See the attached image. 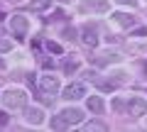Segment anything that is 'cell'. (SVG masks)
I'll return each mask as SVG.
<instances>
[{
	"instance_id": "cell-2",
	"label": "cell",
	"mask_w": 147,
	"mask_h": 132,
	"mask_svg": "<svg viewBox=\"0 0 147 132\" xmlns=\"http://www.w3.org/2000/svg\"><path fill=\"white\" fill-rule=\"evenodd\" d=\"M3 105L7 110H20V108L27 105V93L22 88H7L3 93Z\"/></svg>"
},
{
	"instance_id": "cell-18",
	"label": "cell",
	"mask_w": 147,
	"mask_h": 132,
	"mask_svg": "<svg viewBox=\"0 0 147 132\" xmlns=\"http://www.w3.org/2000/svg\"><path fill=\"white\" fill-rule=\"evenodd\" d=\"M118 3H120V5H130V7L135 5V0H118Z\"/></svg>"
},
{
	"instance_id": "cell-12",
	"label": "cell",
	"mask_w": 147,
	"mask_h": 132,
	"mask_svg": "<svg viewBox=\"0 0 147 132\" xmlns=\"http://www.w3.org/2000/svg\"><path fill=\"white\" fill-rule=\"evenodd\" d=\"M27 7H30L32 12H44V10H49V7H52V0H32Z\"/></svg>"
},
{
	"instance_id": "cell-20",
	"label": "cell",
	"mask_w": 147,
	"mask_h": 132,
	"mask_svg": "<svg viewBox=\"0 0 147 132\" xmlns=\"http://www.w3.org/2000/svg\"><path fill=\"white\" fill-rule=\"evenodd\" d=\"M10 3H20V0H10Z\"/></svg>"
},
{
	"instance_id": "cell-5",
	"label": "cell",
	"mask_w": 147,
	"mask_h": 132,
	"mask_svg": "<svg viewBox=\"0 0 147 132\" xmlns=\"http://www.w3.org/2000/svg\"><path fill=\"white\" fill-rule=\"evenodd\" d=\"M127 113H130L132 117H142V115H147V101H145V98H140V95L130 98V101H127Z\"/></svg>"
},
{
	"instance_id": "cell-8",
	"label": "cell",
	"mask_w": 147,
	"mask_h": 132,
	"mask_svg": "<svg viewBox=\"0 0 147 132\" xmlns=\"http://www.w3.org/2000/svg\"><path fill=\"white\" fill-rule=\"evenodd\" d=\"M25 120L30 122V125H42L44 113L39 110V108H27V110H25Z\"/></svg>"
},
{
	"instance_id": "cell-10",
	"label": "cell",
	"mask_w": 147,
	"mask_h": 132,
	"mask_svg": "<svg viewBox=\"0 0 147 132\" xmlns=\"http://www.w3.org/2000/svg\"><path fill=\"white\" fill-rule=\"evenodd\" d=\"M81 42H84L86 47H96V44H98V37H96V27H91V25H86V27H84V37H81Z\"/></svg>"
},
{
	"instance_id": "cell-7",
	"label": "cell",
	"mask_w": 147,
	"mask_h": 132,
	"mask_svg": "<svg viewBox=\"0 0 147 132\" xmlns=\"http://www.w3.org/2000/svg\"><path fill=\"white\" fill-rule=\"evenodd\" d=\"M86 95V86L84 83H69L64 88V98L66 101H76V98H84Z\"/></svg>"
},
{
	"instance_id": "cell-6",
	"label": "cell",
	"mask_w": 147,
	"mask_h": 132,
	"mask_svg": "<svg viewBox=\"0 0 147 132\" xmlns=\"http://www.w3.org/2000/svg\"><path fill=\"white\" fill-rule=\"evenodd\" d=\"M108 0H81V10L86 12H108Z\"/></svg>"
},
{
	"instance_id": "cell-19",
	"label": "cell",
	"mask_w": 147,
	"mask_h": 132,
	"mask_svg": "<svg viewBox=\"0 0 147 132\" xmlns=\"http://www.w3.org/2000/svg\"><path fill=\"white\" fill-rule=\"evenodd\" d=\"M3 66H5V64H3V61H0V69H3Z\"/></svg>"
},
{
	"instance_id": "cell-21",
	"label": "cell",
	"mask_w": 147,
	"mask_h": 132,
	"mask_svg": "<svg viewBox=\"0 0 147 132\" xmlns=\"http://www.w3.org/2000/svg\"><path fill=\"white\" fill-rule=\"evenodd\" d=\"M0 37H3V29H0Z\"/></svg>"
},
{
	"instance_id": "cell-16",
	"label": "cell",
	"mask_w": 147,
	"mask_h": 132,
	"mask_svg": "<svg viewBox=\"0 0 147 132\" xmlns=\"http://www.w3.org/2000/svg\"><path fill=\"white\" fill-rule=\"evenodd\" d=\"M98 86H100V90H115V86H118V83H108V81H100Z\"/></svg>"
},
{
	"instance_id": "cell-13",
	"label": "cell",
	"mask_w": 147,
	"mask_h": 132,
	"mask_svg": "<svg viewBox=\"0 0 147 132\" xmlns=\"http://www.w3.org/2000/svg\"><path fill=\"white\" fill-rule=\"evenodd\" d=\"M64 71H66V74L79 71V61H71V59H69V61H64Z\"/></svg>"
},
{
	"instance_id": "cell-3",
	"label": "cell",
	"mask_w": 147,
	"mask_h": 132,
	"mask_svg": "<svg viewBox=\"0 0 147 132\" xmlns=\"http://www.w3.org/2000/svg\"><path fill=\"white\" fill-rule=\"evenodd\" d=\"M39 90H42L44 103H49L54 95H57V90H59V81H57V76H42V78H39Z\"/></svg>"
},
{
	"instance_id": "cell-9",
	"label": "cell",
	"mask_w": 147,
	"mask_h": 132,
	"mask_svg": "<svg viewBox=\"0 0 147 132\" xmlns=\"http://www.w3.org/2000/svg\"><path fill=\"white\" fill-rule=\"evenodd\" d=\"M113 20H115L120 27H125V29H132V27H135V22H137L135 17L127 15V12H115V15H113Z\"/></svg>"
},
{
	"instance_id": "cell-15",
	"label": "cell",
	"mask_w": 147,
	"mask_h": 132,
	"mask_svg": "<svg viewBox=\"0 0 147 132\" xmlns=\"http://www.w3.org/2000/svg\"><path fill=\"white\" fill-rule=\"evenodd\" d=\"M47 49H49V52H52V54H61V47H59L57 42H52V39H49V42H47Z\"/></svg>"
},
{
	"instance_id": "cell-1",
	"label": "cell",
	"mask_w": 147,
	"mask_h": 132,
	"mask_svg": "<svg viewBox=\"0 0 147 132\" xmlns=\"http://www.w3.org/2000/svg\"><path fill=\"white\" fill-rule=\"evenodd\" d=\"M81 120H84V113H81L79 108H66V110H61L59 115L52 117V127L54 130H64V127L79 125Z\"/></svg>"
},
{
	"instance_id": "cell-11",
	"label": "cell",
	"mask_w": 147,
	"mask_h": 132,
	"mask_svg": "<svg viewBox=\"0 0 147 132\" xmlns=\"http://www.w3.org/2000/svg\"><path fill=\"white\" fill-rule=\"evenodd\" d=\"M86 108H88V110L93 113V115H100V113L105 110V105H103V101H100L98 95H91L88 101H86Z\"/></svg>"
},
{
	"instance_id": "cell-4",
	"label": "cell",
	"mask_w": 147,
	"mask_h": 132,
	"mask_svg": "<svg viewBox=\"0 0 147 132\" xmlns=\"http://www.w3.org/2000/svg\"><path fill=\"white\" fill-rule=\"evenodd\" d=\"M10 29H12V37H15V39H25L27 37V29H30L27 17L25 15H12L10 17Z\"/></svg>"
},
{
	"instance_id": "cell-14",
	"label": "cell",
	"mask_w": 147,
	"mask_h": 132,
	"mask_svg": "<svg viewBox=\"0 0 147 132\" xmlns=\"http://www.w3.org/2000/svg\"><path fill=\"white\" fill-rule=\"evenodd\" d=\"M84 130H100V132H103L105 130V125H103V122H88V125H84Z\"/></svg>"
},
{
	"instance_id": "cell-17",
	"label": "cell",
	"mask_w": 147,
	"mask_h": 132,
	"mask_svg": "<svg viewBox=\"0 0 147 132\" xmlns=\"http://www.w3.org/2000/svg\"><path fill=\"white\" fill-rule=\"evenodd\" d=\"M7 120H10V117H7V113H0V127L7 125Z\"/></svg>"
}]
</instances>
